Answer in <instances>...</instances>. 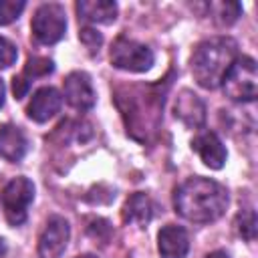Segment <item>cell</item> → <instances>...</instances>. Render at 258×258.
<instances>
[{
    "mask_svg": "<svg viewBox=\"0 0 258 258\" xmlns=\"http://www.w3.org/2000/svg\"><path fill=\"white\" fill-rule=\"evenodd\" d=\"M175 212L194 224H210L224 216L228 208V191L222 183L194 175L185 179L173 194Z\"/></svg>",
    "mask_w": 258,
    "mask_h": 258,
    "instance_id": "obj_1",
    "label": "cell"
},
{
    "mask_svg": "<svg viewBox=\"0 0 258 258\" xmlns=\"http://www.w3.org/2000/svg\"><path fill=\"white\" fill-rule=\"evenodd\" d=\"M238 58V44L230 36H212L200 42L191 54V73L200 87L216 89L222 85L232 62Z\"/></svg>",
    "mask_w": 258,
    "mask_h": 258,
    "instance_id": "obj_2",
    "label": "cell"
},
{
    "mask_svg": "<svg viewBox=\"0 0 258 258\" xmlns=\"http://www.w3.org/2000/svg\"><path fill=\"white\" fill-rule=\"evenodd\" d=\"M224 95L236 103H250L258 95V71L252 56H238L222 79Z\"/></svg>",
    "mask_w": 258,
    "mask_h": 258,
    "instance_id": "obj_3",
    "label": "cell"
},
{
    "mask_svg": "<svg viewBox=\"0 0 258 258\" xmlns=\"http://www.w3.org/2000/svg\"><path fill=\"white\" fill-rule=\"evenodd\" d=\"M0 200H2L4 216H6L8 224L10 226H20V224L26 222L28 206L34 200V183L28 177L18 175V177L10 179L4 185V189L0 194Z\"/></svg>",
    "mask_w": 258,
    "mask_h": 258,
    "instance_id": "obj_4",
    "label": "cell"
},
{
    "mask_svg": "<svg viewBox=\"0 0 258 258\" xmlns=\"http://www.w3.org/2000/svg\"><path fill=\"white\" fill-rule=\"evenodd\" d=\"M111 64L121 69V71H129V73H145L153 67V50L147 44H141L137 40L119 36L113 46H111Z\"/></svg>",
    "mask_w": 258,
    "mask_h": 258,
    "instance_id": "obj_5",
    "label": "cell"
},
{
    "mask_svg": "<svg viewBox=\"0 0 258 258\" xmlns=\"http://www.w3.org/2000/svg\"><path fill=\"white\" fill-rule=\"evenodd\" d=\"M32 34L40 44H54L67 32V14L64 8L56 2L40 4L30 22Z\"/></svg>",
    "mask_w": 258,
    "mask_h": 258,
    "instance_id": "obj_6",
    "label": "cell"
},
{
    "mask_svg": "<svg viewBox=\"0 0 258 258\" xmlns=\"http://www.w3.org/2000/svg\"><path fill=\"white\" fill-rule=\"evenodd\" d=\"M71 238V226L62 216H50L38 236L40 258H60Z\"/></svg>",
    "mask_w": 258,
    "mask_h": 258,
    "instance_id": "obj_7",
    "label": "cell"
},
{
    "mask_svg": "<svg viewBox=\"0 0 258 258\" xmlns=\"http://www.w3.org/2000/svg\"><path fill=\"white\" fill-rule=\"evenodd\" d=\"M62 91H64L67 103L73 109H77V111H89V109H93V105L97 101V95H95L91 77L87 73H83V71L71 73L64 79Z\"/></svg>",
    "mask_w": 258,
    "mask_h": 258,
    "instance_id": "obj_8",
    "label": "cell"
},
{
    "mask_svg": "<svg viewBox=\"0 0 258 258\" xmlns=\"http://www.w3.org/2000/svg\"><path fill=\"white\" fill-rule=\"evenodd\" d=\"M191 149L200 155V159L210 169H222L228 157V151L222 139L214 131H202L191 139Z\"/></svg>",
    "mask_w": 258,
    "mask_h": 258,
    "instance_id": "obj_9",
    "label": "cell"
},
{
    "mask_svg": "<svg viewBox=\"0 0 258 258\" xmlns=\"http://www.w3.org/2000/svg\"><path fill=\"white\" fill-rule=\"evenodd\" d=\"M60 105H62V97L54 87H40L32 95V99L26 107V113L32 121L44 123L60 111Z\"/></svg>",
    "mask_w": 258,
    "mask_h": 258,
    "instance_id": "obj_10",
    "label": "cell"
},
{
    "mask_svg": "<svg viewBox=\"0 0 258 258\" xmlns=\"http://www.w3.org/2000/svg\"><path fill=\"white\" fill-rule=\"evenodd\" d=\"M157 248L161 258H185L189 252V236L185 228L167 224L157 234Z\"/></svg>",
    "mask_w": 258,
    "mask_h": 258,
    "instance_id": "obj_11",
    "label": "cell"
},
{
    "mask_svg": "<svg viewBox=\"0 0 258 258\" xmlns=\"http://www.w3.org/2000/svg\"><path fill=\"white\" fill-rule=\"evenodd\" d=\"M173 111H175L177 119H181L187 127H194V129L202 127L204 121H206V105H204V101L196 93H191L187 89H183L175 97Z\"/></svg>",
    "mask_w": 258,
    "mask_h": 258,
    "instance_id": "obj_12",
    "label": "cell"
},
{
    "mask_svg": "<svg viewBox=\"0 0 258 258\" xmlns=\"http://www.w3.org/2000/svg\"><path fill=\"white\" fill-rule=\"evenodd\" d=\"M26 149H28V141L20 127L12 123H6L0 127V157L2 159L16 163L26 155Z\"/></svg>",
    "mask_w": 258,
    "mask_h": 258,
    "instance_id": "obj_13",
    "label": "cell"
},
{
    "mask_svg": "<svg viewBox=\"0 0 258 258\" xmlns=\"http://www.w3.org/2000/svg\"><path fill=\"white\" fill-rule=\"evenodd\" d=\"M79 18L93 24H111L117 18V4L113 0H79Z\"/></svg>",
    "mask_w": 258,
    "mask_h": 258,
    "instance_id": "obj_14",
    "label": "cell"
},
{
    "mask_svg": "<svg viewBox=\"0 0 258 258\" xmlns=\"http://www.w3.org/2000/svg\"><path fill=\"white\" fill-rule=\"evenodd\" d=\"M121 216H123L125 224H135L139 228H145L153 218V204H151L149 196L137 191L131 198H127Z\"/></svg>",
    "mask_w": 258,
    "mask_h": 258,
    "instance_id": "obj_15",
    "label": "cell"
},
{
    "mask_svg": "<svg viewBox=\"0 0 258 258\" xmlns=\"http://www.w3.org/2000/svg\"><path fill=\"white\" fill-rule=\"evenodd\" d=\"M210 14L218 24L230 26L242 14V6L238 2H212L210 4Z\"/></svg>",
    "mask_w": 258,
    "mask_h": 258,
    "instance_id": "obj_16",
    "label": "cell"
},
{
    "mask_svg": "<svg viewBox=\"0 0 258 258\" xmlns=\"http://www.w3.org/2000/svg\"><path fill=\"white\" fill-rule=\"evenodd\" d=\"M54 71V62L46 56H30L26 60V67H24V77H28L30 81L36 79V77H46Z\"/></svg>",
    "mask_w": 258,
    "mask_h": 258,
    "instance_id": "obj_17",
    "label": "cell"
},
{
    "mask_svg": "<svg viewBox=\"0 0 258 258\" xmlns=\"http://www.w3.org/2000/svg\"><path fill=\"white\" fill-rule=\"evenodd\" d=\"M236 228H238V234L242 238H246L248 242H252L254 236H256V214H254V210L240 212L238 218H236Z\"/></svg>",
    "mask_w": 258,
    "mask_h": 258,
    "instance_id": "obj_18",
    "label": "cell"
},
{
    "mask_svg": "<svg viewBox=\"0 0 258 258\" xmlns=\"http://www.w3.org/2000/svg\"><path fill=\"white\" fill-rule=\"evenodd\" d=\"M24 8H26L24 0H0V26L14 22Z\"/></svg>",
    "mask_w": 258,
    "mask_h": 258,
    "instance_id": "obj_19",
    "label": "cell"
},
{
    "mask_svg": "<svg viewBox=\"0 0 258 258\" xmlns=\"http://www.w3.org/2000/svg\"><path fill=\"white\" fill-rule=\"evenodd\" d=\"M16 56H18L16 44L10 42L8 38L0 36V69H8L10 64H14Z\"/></svg>",
    "mask_w": 258,
    "mask_h": 258,
    "instance_id": "obj_20",
    "label": "cell"
},
{
    "mask_svg": "<svg viewBox=\"0 0 258 258\" xmlns=\"http://www.w3.org/2000/svg\"><path fill=\"white\" fill-rule=\"evenodd\" d=\"M79 38H81V42H83L91 52H97L99 46H101V42H103L101 34H99L97 30H93V28H81Z\"/></svg>",
    "mask_w": 258,
    "mask_h": 258,
    "instance_id": "obj_21",
    "label": "cell"
},
{
    "mask_svg": "<svg viewBox=\"0 0 258 258\" xmlns=\"http://www.w3.org/2000/svg\"><path fill=\"white\" fill-rule=\"evenodd\" d=\"M28 89H30V79L28 77L18 75V77L12 79V93H14L16 99H22L28 93Z\"/></svg>",
    "mask_w": 258,
    "mask_h": 258,
    "instance_id": "obj_22",
    "label": "cell"
},
{
    "mask_svg": "<svg viewBox=\"0 0 258 258\" xmlns=\"http://www.w3.org/2000/svg\"><path fill=\"white\" fill-rule=\"evenodd\" d=\"M206 258H228V254L224 250H216V252H210Z\"/></svg>",
    "mask_w": 258,
    "mask_h": 258,
    "instance_id": "obj_23",
    "label": "cell"
},
{
    "mask_svg": "<svg viewBox=\"0 0 258 258\" xmlns=\"http://www.w3.org/2000/svg\"><path fill=\"white\" fill-rule=\"evenodd\" d=\"M4 97H6V87H4V83L0 79V107L4 105Z\"/></svg>",
    "mask_w": 258,
    "mask_h": 258,
    "instance_id": "obj_24",
    "label": "cell"
},
{
    "mask_svg": "<svg viewBox=\"0 0 258 258\" xmlns=\"http://www.w3.org/2000/svg\"><path fill=\"white\" fill-rule=\"evenodd\" d=\"M4 252H6V246H4V240H2V238H0V256H2V254H4Z\"/></svg>",
    "mask_w": 258,
    "mask_h": 258,
    "instance_id": "obj_25",
    "label": "cell"
},
{
    "mask_svg": "<svg viewBox=\"0 0 258 258\" xmlns=\"http://www.w3.org/2000/svg\"><path fill=\"white\" fill-rule=\"evenodd\" d=\"M77 258H97L95 254H81V256H77Z\"/></svg>",
    "mask_w": 258,
    "mask_h": 258,
    "instance_id": "obj_26",
    "label": "cell"
}]
</instances>
